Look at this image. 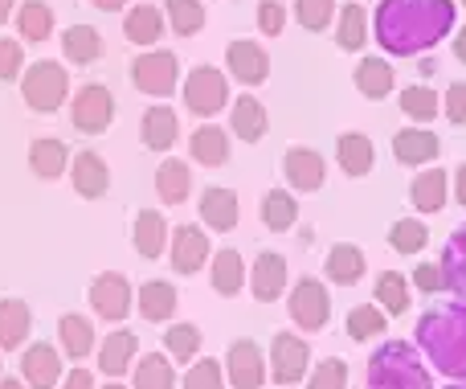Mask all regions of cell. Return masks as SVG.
<instances>
[{
  "label": "cell",
  "mask_w": 466,
  "mask_h": 389,
  "mask_svg": "<svg viewBox=\"0 0 466 389\" xmlns=\"http://www.w3.org/2000/svg\"><path fill=\"white\" fill-rule=\"evenodd\" d=\"M372 25L389 54H421L454 29V0H380Z\"/></svg>",
  "instance_id": "1"
},
{
  "label": "cell",
  "mask_w": 466,
  "mask_h": 389,
  "mask_svg": "<svg viewBox=\"0 0 466 389\" xmlns=\"http://www.w3.org/2000/svg\"><path fill=\"white\" fill-rule=\"evenodd\" d=\"M418 344L438 374L466 382V303H442L418 320Z\"/></svg>",
  "instance_id": "2"
},
{
  "label": "cell",
  "mask_w": 466,
  "mask_h": 389,
  "mask_svg": "<svg viewBox=\"0 0 466 389\" xmlns=\"http://www.w3.org/2000/svg\"><path fill=\"white\" fill-rule=\"evenodd\" d=\"M364 389H434V382H430L426 365L418 361V349H413V344L389 341L372 353Z\"/></svg>",
  "instance_id": "3"
},
{
  "label": "cell",
  "mask_w": 466,
  "mask_h": 389,
  "mask_svg": "<svg viewBox=\"0 0 466 389\" xmlns=\"http://www.w3.org/2000/svg\"><path fill=\"white\" fill-rule=\"evenodd\" d=\"M21 90H25V103H29L33 111L49 115L62 107L66 90H70V78H66V70L57 62H33L29 70H25Z\"/></svg>",
  "instance_id": "4"
},
{
  "label": "cell",
  "mask_w": 466,
  "mask_h": 389,
  "mask_svg": "<svg viewBox=\"0 0 466 389\" xmlns=\"http://www.w3.org/2000/svg\"><path fill=\"white\" fill-rule=\"evenodd\" d=\"M177 78H180V62L168 49H152V54L131 62V82H136L144 95H172Z\"/></svg>",
  "instance_id": "5"
},
{
  "label": "cell",
  "mask_w": 466,
  "mask_h": 389,
  "mask_svg": "<svg viewBox=\"0 0 466 389\" xmlns=\"http://www.w3.org/2000/svg\"><path fill=\"white\" fill-rule=\"evenodd\" d=\"M331 316V295L319 279H299L295 292H290V320H295L303 333L323 328Z\"/></svg>",
  "instance_id": "6"
},
{
  "label": "cell",
  "mask_w": 466,
  "mask_h": 389,
  "mask_svg": "<svg viewBox=\"0 0 466 389\" xmlns=\"http://www.w3.org/2000/svg\"><path fill=\"white\" fill-rule=\"evenodd\" d=\"M70 119H74V128L86 131V136H98V131H106V123L115 119V98H111V90L98 87V82L82 87L78 95H74Z\"/></svg>",
  "instance_id": "7"
},
{
  "label": "cell",
  "mask_w": 466,
  "mask_h": 389,
  "mask_svg": "<svg viewBox=\"0 0 466 389\" xmlns=\"http://www.w3.org/2000/svg\"><path fill=\"white\" fill-rule=\"evenodd\" d=\"M229 90H226V78H221L213 66H197L185 82V103L193 115H218L226 107Z\"/></svg>",
  "instance_id": "8"
},
{
  "label": "cell",
  "mask_w": 466,
  "mask_h": 389,
  "mask_svg": "<svg viewBox=\"0 0 466 389\" xmlns=\"http://www.w3.org/2000/svg\"><path fill=\"white\" fill-rule=\"evenodd\" d=\"M307 365H311V349H307L299 336H290V333L274 336V344H270V374H274V382H279V385L303 382Z\"/></svg>",
  "instance_id": "9"
},
{
  "label": "cell",
  "mask_w": 466,
  "mask_h": 389,
  "mask_svg": "<svg viewBox=\"0 0 466 389\" xmlns=\"http://www.w3.org/2000/svg\"><path fill=\"white\" fill-rule=\"evenodd\" d=\"M90 308L103 320H123L131 312V283L119 271H103V275L90 283Z\"/></svg>",
  "instance_id": "10"
},
{
  "label": "cell",
  "mask_w": 466,
  "mask_h": 389,
  "mask_svg": "<svg viewBox=\"0 0 466 389\" xmlns=\"http://www.w3.org/2000/svg\"><path fill=\"white\" fill-rule=\"evenodd\" d=\"M229 382L233 389H262L266 382V361H262V349L254 341H233L229 353Z\"/></svg>",
  "instance_id": "11"
},
{
  "label": "cell",
  "mask_w": 466,
  "mask_h": 389,
  "mask_svg": "<svg viewBox=\"0 0 466 389\" xmlns=\"http://www.w3.org/2000/svg\"><path fill=\"white\" fill-rule=\"evenodd\" d=\"M21 374H25V385L29 389H54L62 382V357H57L54 344H29L21 357Z\"/></svg>",
  "instance_id": "12"
},
{
  "label": "cell",
  "mask_w": 466,
  "mask_h": 389,
  "mask_svg": "<svg viewBox=\"0 0 466 389\" xmlns=\"http://www.w3.org/2000/svg\"><path fill=\"white\" fill-rule=\"evenodd\" d=\"M209 238H205V230L197 226H177V234H172V267L180 271V275H197V271L205 267V259H209Z\"/></svg>",
  "instance_id": "13"
},
{
  "label": "cell",
  "mask_w": 466,
  "mask_h": 389,
  "mask_svg": "<svg viewBox=\"0 0 466 389\" xmlns=\"http://www.w3.org/2000/svg\"><path fill=\"white\" fill-rule=\"evenodd\" d=\"M282 169H287L290 189H299V193H315L323 185V172H328L323 169V156L315 148H290Z\"/></svg>",
  "instance_id": "14"
},
{
  "label": "cell",
  "mask_w": 466,
  "mask_h": 389,
  "mask_svg": "<svg viewBox=\"0 0 466 389\" xmlns=\"http://www.w3.org/2000/svg\"><path fill=\"white\" fill-rule=\"evenodd\" d=\"M70 172H74V189H78L82 197H90V201L111 189V172H106V160L98 152H78Z\"/></svg>",
  "instance_id": "15"
},
{
  "label": "cell",
  "mask_w": 466,
  "mask_h": 389,
  "mask_svg": "<svg viewBox=\"0 0 466 389\" xmlns=\"http://www.w3.org/2000/svg\"><path fill=\"white\" fill-rule=\"evenodd\" d=\"M393 156L397 164H430L438 156V136L426 128H405L393 136Z\"/></svg>",
  "instance_id": "16"
},
{
  "label": "cell",
  "mask_w": 466,
  "mask_h": 389,
  "mask_svg": "<svg viewBox=\"0 0 466 389\" xmlns=\"http://www.w3.org/2000/svg\"><path fill=\"white\" fill-rule=\"evenodd\" d=\"M136 333H127V328H119V333H111L103 341V349H98V369H103L106 377H123L131 369V361H136Z\"/></svg>",
  "instance_id": "17"
},
{
  "label": "cell",
  "mask_w": 466,
  "mask_h": 389,
  "mask_svg": "<svg viewBox=\"0 0 466 389\" xmlns=\"http://www.w3.org/2000/svg\"><path fill=\"white\" fill-rule=\"evenodd\" d=\"M282 287H287V259L282 254H258L254 262V295L262 303H274L282 295Z\"/></svg>",
  "instance_id": "18"
},
{
  "label": "cell",
  "mask_w": 466,
  "mask_h": 389,
  "mask_svg": "<svg viewBox=\"0 0 466 389\" xmlns=\"http://www.w3.org/2000/svg\"><path fill=\"white\" fill-rule=\"evenodd\" d=\"M201 218H205V226H213V230H233L238 218H241L238 193H229V189H205L201 193Z\"/></svg>",
  "instance_id": "19"
},
{
  "label": "cell",
  "mask_w": 466,
  "mask_h": 389,
  "mask_svg": "<svg viewBox=\"0 0 466 389\" xmlns=\"http://www.w3.org/2000/svg\"><path fill=\"white\" fill-rule=\"evenodd\" d=\"M323 271H328V279H331V283H339V287L360 283V275H364V251H360V246H352V242L331 246Z\"/></svg>",
  "instance_id": "20"
},
{
  "label": "cell",
  "mask_w": 466,
  "mask_h": 389,
  "mask_svg": "<svg viewBox=\"0 0 466 389\" xmlns=\"http://www.w3.org/2000/svg\"><path fill=\"white\" fill-rule=\"evenodd\" d=\"M33 328L29 303L25 300H0V349H21Z\"/></svg>",
  "instance_id": "21"
},
{
  "label": "cell",
  "mask_w": 466,
  "mask_h": 389,
  "mask_svg": "<svg viewBox=\"0 0 466 389\" xmlns=\"http://www.w3.org/2000/svg\"><path fill=\"white\" fill-rule=\"evenodd\" d=\"M131 242L144 259H160L164 254V242H168V221L160 218L156 210H144L136 218V230H131Z\"/></svg>",
  "instance_id": "22"
},
{
  "label": "cell",
  "mask_w": 466,
  "mask_h": 389,
  "mask_svg": "<svg viewBox=\"0 0 466 389\" xmlns=\"http://www.w3.org/2000/svg\"><path fill=\"white\" fill-rule=\"evenodd\" d=\"M177 312V287L164 283V279H152V283L139 287V316L152 320V324H164Z\"/></svg>",
  "instance_id": "23"
},
{
  "label": "cell",
  "mask_w": 466,
  "mask_h": 389,
  "mask_svg": "<svg viewBox=\"0 0 466 389\" xmlns=\"http://www.w3.org/2000/svg\"><path fill=\"white\" fill-rule=\"evenodd\" d=\"M229 70L238 74L241 82H262L266 74H270V62H266V49L254 46V41H233L229 46Z\"/></svg>",
  "instance_id": "24"
},
{
  "label": "cell",
  "mask_w": 466,
  "mask_h": 389,
  "mask_svg": "<svg viewBox=\"0 0 466 389\" xmlns=\"http://www.w3.org/2000/svg\"><path fill=\"white\" fill-rule=\"evenodd\" d=\"M180 136V119L172 107H152V111L144 115V144L152 148V152H168L172 144H177Z\"/></svg>",
  "instance_id": "25"
},
{
  "label": "cell",
  "mask_w": 466,
  "mask_h": 389,
  "mask_svg": "<svg viewBox=\"0 0 466 389\" xmlns=\"http://www.w3.org/2000/svg\"><path fill=\"white\" fill-rule=\"evenodd\" d=\"M229 131H238V139H246V144H258L266 131V107L258 103L254 95H241L238 103H233Z\"/></svg>",
  "instance_id": "26"
},
{
  "label": "cell",
  "mask_w": 466,
  "mask_h": 389,
  "mask_svg": "<svg viewBox=\"0 0 466 389\" xmlns=\"http://www.w3.org/2000/svg\"><path fill=\"white\" fill-rule=\"evenodd\" d=\"M29 164L41 180H57L66 172V164H70V152H66L62 139H33Z\"/></svg>",
  "instance_id": "27"
},
{
  "label": "cell",
  "mask_w": 466,
  "mask_h": 389,
  "mask_svg": "<svg viewBox=\"0 0 466 389\" xmlns=\"http://www.w3.org/2000/svg\"><path fill=\"white\" fill-rule=\"evenodd\" d=\"M442 283L446 292H454L459 300L466 303V226L459 234L446 242V254H442Z\"/></svg>",
  "instance_id": "28"
},
{
  "label": "cell",
  "mask_w": 466,
  "mask_h": 389,
  "mask_svg": "<svg viewBox=\"0 0 466 389\" xmlns=\"http://www.w3.org/2000/svg\"><path fill=\"white\" fill-rule=\"evenodd\" d=\"M339 164H344L348 177H364V172H372V164H377V148H372V139L356 136V131L339 136Z\"/></svg>",
  "instance_id": "29"
},
{
  "label": "cell",
  "mask_w": 466,
  "mask_h": 389,
  "mask_svg": "<svg viewBox=\"0 0 466 389\" xmlns=\"http://www.w3.org/2000/svg\"><path fill=\"white\" fill-rule=\"evenodd\" d=\"M62 49L74 66H86L103 54V37H98V29H90V25H70V29L62 33Z\"/></svg>",
  "instance_id": "30"
},
{
  "label": "cell",
  "mask_w": 466,
  "mask_h": 389,
  "mask_svg": "<svg viewBox=\"0 0 466 389\" xmlns=\"http://www.w3.org/2000/svg\"><path fill=\"white\" fill-rule=\"evenodd\" d=\"M123 33H127V41H136V46H152V41H160V33H164L160 8H152V5L131 8L127 21H123Z\"/></svg>",
  "instance_id": "31"
},
{
  "label": "cell",
  "mask_w": 466,
  "mask_h": 389,
  "mask_svg": "<svg viewBox=\"0 0 466 389\" xmlns=\"http://www.w3.org/2000/svg\"><path fill=\"white\" fill-rule=\"evenodd\" d=\"M57 336H62V349H66V357H74V361H82L90 349H95V328H90V320L86 316H62V324H57Z\"/></svg>",
  "instance_id": "32"
},
{
  "label": "cell",
  "mask_w": 466,
  "mask_h": 389,
  "mask_svg": "<svg viewBox=\"0 0 466 389\" xmlns=\"http://www.w3.org/2000/svg\"><path fill=\"white\" fill-rule=\"evenodd\" d=\"M188 185H193V177H188V164L164 160L160 169H156V193H160V201L180 205L188 197Z\"/></svg>",
  "instance_id": "33"
},
{
  "label": "cell",
  "mask_w": 466,
  "mask_h": 389,
  "mask_svg": "<svg viewBox=\"0 0 466 389\" xmlns=\"http://www.w3.org/2000/svg\"><path fill=\"white\" fill-rule=\"evenodd\" d=\"M446 172L442 169H430V172H421L418 180H413V189H410V197H413V205H418L421 213H438L446 205Z\"/></svg>",
  "instance_id": "34"
},
{
  "label": "cell",
  "mask_w": 466,
  "mask_h": 389,
  "mask_svg": "<svg viewBox=\"0 0 466 389\" xmlns=\"http://www.w3.org/2000/svg\"><path fill=\"white\" fill-rule=\"evenodd\" d=\"M356 87L369 98H385L389 90H393V66H389L385 57H364V62L356 66Z\"/></svg>",
  "instance_id": "35"
},
{
  "label": "cell",
  "mask_w": 466,
  "mask_h": 389,
  "mask_svg": "<svg viewBox=\"0 0 466 389\" xmlns=\"http://www.w3.org/2000/svg\"><path fill=\"white\" fill-rule=\"evenodd\" d=\"M193 160L205 169H221L229 160V136L221 128H201L193 136Z\"/></svg>",
  "instance_id": "36"
},
{
  "label": "cell",
  "mask_w": 466,
  "mask_h": 389,
  "mask_svg": "<svg viewBox=\"0 0 466 389\" xmlns=\"http://www.w3.org/2000/svg\"><path fill=\"white\" fill-rule=\"evenodd\" d=\"M241 283H246V262H241L238 251H218L213 254V287L221 295H238Z\"/></svg>",
  "instance_id": "37"
},
{
  "label": "cell",
  "mask_w": 466,
  "mask_h": 389,
  "mask_svg": "<svg viewBox=\"0 0 466 389\" xmlns=\"http://www.w3.org/2000/svg\"><path fill=\"white\" fill-rule=\"evenodd\" d=\"M262 221L270 230H290L295 226V218H299V205H295V197L290 193H282V189H270V193L262 197Z\"/></svg>",
  "instance_id": "38"
},
{
  "label": "cell",
  "mask_w": 466,
  "mask_h": 389,
  "mask_svg": "<svg viewBox=\"0 0 466 389\" xmlns=\"http://www.w3.org/2000/svg\"><path fill=\"white\" fill-rule=\"evenodd\" d=\"M16 29H21L29 41H46L49 33H54V13H49L46 0H25L21 16H16Z\"/></svg>",
  "instance_id": "39"
},
{
  "label": "cell",
  "mask_w": 466,
  "mask_h": 389,
  "mask_svg": "<svg viewBox=\"0 0 466 389\" xmlns=\"http://www.w3.org/2000/svg\"><path fill=\"white\" fill-rule=\"evenodd\" d=\"M177 385V374H172V361L160 357V353H147L136 365V389H172Z\"/></svg>",
  "instance_id": "40"
},
{
  "label": "cell",
  "mask_w": 466,
  "mask_h": 389,
  "mask_svg": "<svg viewBox=\"0 0 466 389\" xmlns=\"http://www.w3.org/2000/svg\"><path fill=\"white\" fill-rule=\"evenodd\" d=\"M426 242H430V230L421 226L418 218H401V221H393V230H389V246L401 254L426 251Z\"/></svg>",
  "instance_id": "41"
},
{
  "label": "cell",
  "mask_w": 466,
  "mask_h": 389,
  "mask_svg": "<svg viewBox=\"0 0 466 389\" xmlns=\"http://www.w3.org/2000/svg\"><path fill=\"white\" fill-rule=\"evenodd\" d=\"M377 300L385 312L401 316V312H410V283H405L397 271H385V275L377 279Z\"/></svg>",
  "instance_id": "42"
},
{
  "label": "cell",
  "mask_w": 466,
  "mask_h": 389,
  "mask_svg": "<svg viewBox=\"0 0 466 389\" xmlns=\"http://www.w3.org/2000/svg\"><path fill=\"white\" fill-rule=\"evenodd\" d=\"M164 349L172 353V361H193L197 349H201V333H197V324H172L168 333H164Z\"/></svg>",
  "instance_id": "43"
},
{
  "label": "cell",
  "mask_w": 466,
  "mask_h": 389,
  "mask_svg": "<svg viewBox=\"0 0 466 389\" xmlns=\"http://www.w3.org/2000/svg\"><path fill=\"white\" fill-rule=\"evenodd\" d=\"M380 333H385V312L380 308L360 303V308L348 312V336L352 341H369V336H380Z\"/></svg>",
  "instance_id": "44"
},
{
  "label": "cell",
  "mask_w": 466,
  "mask_h": 389,
  "mask_svg": "<svg viewBox=\"0 0 466 389\" xmlns=\"http://www.w3.org/2000/svg\"><path fill=\"white\" fill-rule=\"evenodd\" d=\"M369 41V16H364L360 5H348L339 13V46L344 49H360Z\"/></svg>",
  "instance_id": "45"
},
{
  "label": "cell",
  "mask_w": 466,
  "mask_h": 389,
  "mask_svg": "<svg viewBox=\"0 0 466 389\" xmlns=\"http://www.w3.org/2000/svg\"><path fill=\"white\" fill-rule=\"evenodd\" d=\"M331 13H336V0H295V16L303 29L323 33L331 25Z\"/></svg>",
  "instance_id": "46"
},
{
  "label": "cell",
  "mask_w": 466,
  "mask_h": 389,
  "mask_svg": "<svg viewBox=\"0 0 466 389\" xmlns=\"http://www.w3.org/2000/svg\"><path fill=\"white\" fill-rule=\"evenodd\" d=\"M168 21H172L177 33L193 37V33L205 25V8L197 5V0H168Z\"/></svg>",
  "instance_id": "47"
},
{
  "label": "cell",
  "mask_w": 466,
  "mask_h": 389,
  "mask_svg": "<svg viewBox=\"0 0 466 389\" xmlns=\"http://www.w3.org/2000/svg\"><path fill=\"white\" fill-rule=\"evenodd\" d=\"M401 111L413 119H434L438 115V95L430 87H405L401 90Z\"/></svg>",
  "instance_id": "48"
},
{
  "label": "cell",
  "mask_w": 466,
  "mask_h": 389,
  "mask_svg": "<svg viewBox=\"0 0 466 389\" xmlns=\"http://www.w3.org/2000/svg\"><path fill=\"white\" fill-rule=\"evenodd\" d=\"M311 389H348V365L339 357L323 361V365L315 369V377H311Z\"/></svg>",
  "instance_id": "49"
},
{
  "label": "cell",
  "mask_w": 466,
  "mask_h": 389,
  "mask_svg": "<svg viewBox=\"0 0 466 389\" xmlns=\"http://www.w3.org/2000/svg\"><path fill=\"white\" fill-rule=\"evenodd\" d=\"M185 389H221V365L218 361H197L185 377Z\"/></svg>",
  "instance_id": "50"
},
{
  "label": "cell",
  "mask_w": 466,
  "mask_h": 389,
  "mask_svg": "<svg viewBox=\"0 0 466 389\" xmlns=\"http://www.w3.org/2000/svg\"><path fill=\"white\" fill-rule=\"evenodd\" d=\"M25 57H21V41H8L0 37V82H13L21 74Z\"/></svg>",
  "instance_id": "51"
},
{
  "label": "cell",
  "mask_w": 466,
  "mask_h": 389,
  "mask_svg": "<svg viewBox=\"0 0 466 389\" xmlns=\"http://www.w3.org/2000/svg\"><path fill=\"white\" fill-rule=\"evenodd\" d=\"M258 25H262V33H282V25H287V13H282L279 0H262L258 5Z\"/></svg>",
  "instance_id": "52"
},
{
  "label": "cell",
  "mask_w": 466,
  "mask_h": 389,
  "mask_svg": "<svg viewBox=\"0 0 466 389\" xmlns=\"http://www.w3.org/2000/svg\"><path fill=\"white\" fill-rule=\"evenodd\" d=\"M413 283L421 287V292L426 295H434V292H442V267H438V262H421L418 271H413Z\"/></svg>",
  "instance_id": "53"
},
{
  "label": "cell",
  "mask_w": 466,
  "mask_h": 389,
  "mask_svg": "<svg viewBox=\"0 0 466 389\" xmlns=\"http://www.w3.org/2000/svg\"><path fill=\"white\" fill-rule=\"evenodd\" d=\"M446 115H451V123H466V82H454L451 90H446Z\"/></svg>",
  "instance_id": "54"
},
{
  "label": "cell",
  "mask_w": 466,
  "mask_h": 389,
  "mask_svg": "<svg viewBox=\"0 0 466 389\" xmlns=\"http://www.w3.org/2000/svg\"><path fill=\"white\" fill-rule=\"evenodd\" d=\"M62 389H95V377H90L86 369H74V374H66Z\"/></svg>",
  "instance_id": "55"
},
{
  "label": "cell",
  "mask_w": 466,
  "mask_h": 389,
  "mask_svg": "<svg viewBox=\"0 0 466 389\" xmlns=\"http://www.w3.org/2000/svg\"><path fill=\"white\" fill-rule=\"evenodd\" d=\"M454 197L466 205V164H459V172H454Z\"/></svg>",
  "instance_id": "56"
},
{
  "label": "cell",
  "mask_w": 466,
  "mask_h": 389,
  "mask_svg": "<svg viewBox=\"0 0 466 389\" xmlns=\"http://www.w3.org/2000/svg\"><path fill=\"white\" fill-rule=\"evenodd\" d=\"M95 8H103V13H115V8H123V0H95Z\"/></svg>",
  "instance_id": "57"
},
{
  "label": "cell",
  "mask_w": 466,
  "mask_h": 389,
  "mask_svg": "<svg viewBox=\"0 0 466 389\" xmlns=\"http://www.w3.org/2000/svg\"><path fill=\"white\" fill-rule=\"evenodd\" d=\"M454 54H459V57H462V62H466V29L459 33V37H454Z\"/></svg>",
  "instance_id": "58"
},
{
  "label": "cell",
  "mask_w": 466,
  "mask_h": 389,
  "mask_svg": "<svg viewBox=\"0 0 466 389\" xmlns=\"http://www.w3.org/2000/svg\"><path fill=\"white\" fill-rule=\"evenodd\" d=\"M8 13H13V0H0V25L8 21Z\"/></svg>",
  "instance_id": "59"
},
{
  "label": "cell",
  "mask_w": 466,
  "mask_h": 389,
  "mask_svg": "<svg viewBox=\"0 0 466 389\" xmlns=\"http://www.w3.org/2000/svg\"><path fill=\"white\" fill-rule=\"evenodd\" d=\"M0 389H25V385L16 382V377H5V382H0Z\"/></svg>",
  "instance_id": "60"
},
{
  "label": "cell",
  "mask_w": 466,
  "mask_h": 389,
  "mask_svg": "<svg viewBox=\"0 0 466 389\" xmlns=\"http://www.w3.org/2000/svg\"><path fill=\"white\" fill-rule=\"evenodd\" d=\"M446 389H466V382H454V385H446Z\"/></svg>",
  "instance_id": "61"
},
{
  "label": "cell",
  "mask_w": 466,
  "mask_h": 389,
  "mask_svg": "<svg viewBox=\"0 0 466 389\" xmlns=\"http://www.w3.org/2000/svg\"><path fill=\"white\" fill-rule=\"evenodd\" d=\"M106 389H123V385H119V382H111V385H106Z\"/></svg>",
  "instance_id": "62"
},
{
  "label": "cell",
  "mask_w": 466,
  "mask_h": 389,
  "mask_svg": "<svg viewBox=\"0 0 466 389\" xmlns=\"http://www.w3.org/2000/svg\"><path fill=\"white\" fill-rule=\"evenodd\" d=\"M462 5H466V0H462Z\"/></svg>",
  "instance_id": "63"
}]
</instances>
